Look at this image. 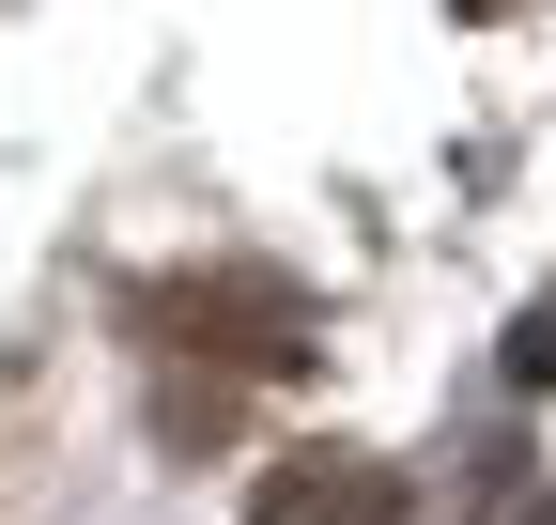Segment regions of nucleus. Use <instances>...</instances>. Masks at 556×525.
<instances>
[{
  "label": "nucleus",
  "mask_w": 556,
  "mask_h": 525,
  "mask_svg": "<svg viewBox=\"0 0 556 525\" xmlns=\"http://www.w3.org/2000/svg\"><path fill=\"white\" fill-rule=\"evenodd\" d=\"M526 525H556V495H541V510H526Z\"/></svg>",
  "instance_id": "2"
},
{
  "label": "nucleus",
  "mask_w": 556,
  "mask_h": 525,
  "mask_svg": "<svg viewBox=\"0 0 556 525\" xmlns=\"http://www.w3.org/2000/svg\"><path fill=\"white\" fill-rule=\"evenodd\" d=\"M510 386H556V309H526V341H510Z\"/></svg>",
  "instance_id": "1"
}]
</instances>
